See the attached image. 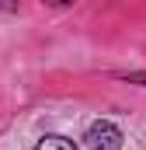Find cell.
Listing matches in <instances>:
<instances>
[{"instance_id":"6da1fadb","label":"cell","mask_w":146,"mask_h":150,"mask_svg":"<svg viewBox=\"0 0 146 150\" xmlns=\"http://www.w3.org/2000/svg\"><path fill=\"white\" fill-rule=\"evenodd\" d=\"M122 129L108 122V119H98V122H91L87 126V133H84V143L87 150H122Z\"/></svg>"},{"instance_id":"7a4b0ae2","label":"cell","mask_w":146,"mask_h":150,"mask_svg":"<svg viewBox=\"0 0 146 150\" xmlns=\"http://www.w3.org/2000/svg\"><path fill=\"white\" fill-rule=\"evenodd\" d=\"M35 150H77V143L66 140V136H59V133H49V136H42L35 143Z\"/></svg>"},{"instance_id":"3957f363","label":"cell","mask_w":146,"mask_h":150,"mask_svg":"<svg viewBox=\"0 0 146 150\" xmlns=\"http://www.w3.org/2000/svg\"><path fill=\"white\" fill-rule=\"evenodd\" d=\"M125 80H129V84H143V87H146V70H139V74H125Z\"/></svg>"},{"instance_id":"277c9868","label":"cell","mask_w":146,"mask_h":150,"mask_svg":"<svg viewBox=\"0 0 146 150\" xmlns=\"http://www.w3.org/2000/svg\"><path fill=\"white\" fill-rule=\"evenodd\" d=\"M0 11H7V14H14V11H18V0H0Z\"/></svg>"},{"instance_id":"5b68a950","label":"cell","mask_w":146,"mask_h":150,"mask_svg":"<svg viewBox=\"0 0 146 150\" xmlns=\"http://www.w3.org/2000/svg\"><path fill=\"white\" fill-rule=\"evenodd\" d=\"M42 4H56V7H66V4H73V0H42Z\"/></svg>"}]
</instances>
